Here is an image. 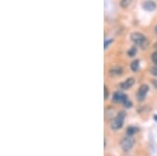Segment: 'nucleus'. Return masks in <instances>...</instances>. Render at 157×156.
Returning <instances> with one entry per match:
<instances>
[{
	"instance_id": "f257e3e1",
	"label": "nucleus",
	"mask_w": 157,
	"mask_h": 156,
	"mask_svg": "<svg viewBox=\"0 0 157 156\" xmlns=\"http://www.w3.org/2000/svg\"><path fill=\"white\" fill-rule=\"evenodd\" d=\"M130 38H131V40L134 42L135 45L140 46L143 49H145L149 46L148 39H147L143 34H140V32H132Z\"/></svg>"
},
{
	"instance_id": "f03ea898",
	"label": "nucleus",
	"mask_w": 157,
	"mask_h": 156,
	"mask_svg": "<svg viewBox=\"0 0 157 156\" xmlns=\"http://www.w3.org/2000/svg\"><path fill=\"white\" fill-rule=\"evenodd\" d=\"M125 117H126V113L124 111H120L116 114V116L112 119V122H111V129L114 131L116 130H120V128L122 127L124 125V121H125Z\"/></svg>"
},
{
	"instance_id": "7ed1b4c3",
	"label": "nucleus",
	"mask_w": 157,
	"mask_h": 156,
	"mask_svg": "<svg viewBox=\"0 0 157 156\" xmlns=\"http://www.w3.org/2000/svg\"><path fill=\"white\" fill-rule=\"evenodd\" d=\"M113 101L115 103H120V104H124L126 107L130 108L132 106V103L130 102V100L128 99V97L126 95L125 93H122L120 91H116L114 92L113 94Z\"/></svg>"
},
{
	"instance_id": "20e7f679",
	"label": "nucleus",
	"mask_w": 157,
	"mask_h": 156,
	"mask_svg": "<svg viewBox=\"0 0 157 156\" xmlns=\"http://www.w3.org/2000/svg\"><path fill=\"white\" fill-rule=\"evenodd\" d=\"M134 144H135V142H134L133 137L132 136H126V137H124L122 139V142H120V146H122V149L124 150V151L128 152L130 151V150L133 148Z\"/></svg>"
},
{
	"instance_id": "39448f33",
	"label": "nucleus",
	"mask_w": 157,
	"mask_h": 156,
	"mask_svg": "<svg viewBox=\"0 0 157 156\" xmlns=\"http://www.w3.org/2000/svg\"><path fill=\"white\" fill-rule=\"evenodd\" d=\"M148 91H149L148 85H145V84L141 85L140 87L138 88V91H137V100H138L139 102L143 101V100L145 99V97H147V94H148Z\"/></svg>"
},
{
	"instance_id": "423d86ee",
	"label": "nucleus",
	"mask_w": 157,
	"mask_h": 156,
	"mask_svg": "<svg viewBox=\"0 0 157 156\" xmlns=\"http://www.w3.org/2000/svg\"><path fill=\"white\" fill-rule=\"evenodd\" d=\"M134 83H135V80H134L133 78L127 79L126 81H124V82L120 83V87L122 88V89H124V90L130 89V88H131L132 86L134 85Z\"/></svg>"
},
{
	"instance_id": "0eeeda50",
	"label": "nucleus",
	"mask_w": 157,
	"mask_h": 156,
	"mask_svg": "<svg viewBox=\"0 0 157 156\" xmlns=\"http://www.w3.org/2000/svg\"><path fill=\"white\" fill-rule=\"evenodd\" d=\"M143 9H145V11H154L155 9H156V4H155L153 1H147V2L143 3Z\"/></svg>"
},
{
	"instance_id": "6e6552de",
	"label": "nucleus",
	"mask_w": 157,
	"mask_h": 156,
	"mask_svg": "<svg viewBox=\"0 0 157 156\" xmlns=\"http://www.w3.org/2000/svg\"><path fill=\"white\" fill-rule=\"evenodd\" d=\"M109 74H110V76H122V69L120 67H114V68H111L109 70Z\"/></svg>"
},
{
	"instance_id": "1a4fd4ad",
	"label": "nucleus",
	"mask_w": 157,
	"mask_h": 156,
	"mask_svg": "<svg viewBox=\"0 0 157 156\" xmlns=\"http://www.w3.org/2000/svg\"><path fill=\"white\" fill-rule=\"evenodd\" d=\"M139 68V61L138 60H135L133 62L131 63V70L134 71V72H136Z\"/></svg>"
},
{
	"instance_id": "9d476101",
	"label": "nucleus",
	"mask_w": 157,
	"mask_h": 156,
	"mask_svg": "<svg viewBox=\"0 0 157 156\" xmlns=\"http://www.w3.org/2000/svg\"><path fill=\"white\" fill-rule=\"evenodd\" d=\"M137 132V129L135 128V127H129V128L127 129V135L128 136H132L134 135V134Z\"/></svg>"
},
{
	"instance_id": "9b49d317",
	"label": "nucleus",
	"mask_w": 157,
	"mask_h": 156,
	"mask_svg": "<svg viewBox=\"0 0 157 156\" xmlns=\"http://www.w3.org/2000/svg\"><path fill=\"white\" fill-rule=\"evenodd\" d=\"M131 2H132V0H122V1H120V6H122V9H127V7L131 4Z\"/></svg>"
},
{
	"instance_id": "f8f14e48",
	"label": "nucleus",
	"mask_w": 157,
	"mask_h": 156,
	"mask_svg": "<svg viewBox=\"0 0 157 156\" xmlns=\"http://www.w3.org/2000/svg\"><path fill=\"white\" fill-rule=\"evenodd\" d=\"M136 51H137V49H136V46H133L131 49H130L129 51H128V55L130 56V57H133L135 53H136Z\"/></svg>"
},
{
	"instance_id": "ddd939ff",
	"label": "nucleus",
	"mask_w": 157,
	"mask_h": 156,
	"mask_svg": "<svg viewBox=\"0 0 157 156\" xmlns=\"http://www.w3.org/2000/svg\"><path fill=\"white\" fill-rule=\"evenodd\" d=\"M151 59H152L153 63H154V64L157 66V53H152V57H151Z\"/></svg>"
},
{
	"instance_id": "4468645a",
	"label": "nucleus",
	"mask_w": 157,
	"mask_h": 156,
	"mask_svg": "<svg viewBox=\"0 0 157 156\" xmlns=\"http://www.w3.org/2000/svg\"><path fill=\"white\" fill-rule=\"evenodd\" d=\"M104 91H105V100H108V98H109V90H108V88H107V86H105Z\"/></svg>"
},
{
	"instance_id": "2eb2a0df",
	"label": "nucleus",
	"mask_w": 157,
	"mask_h": 156,
	"mask_svg": "<svg viewBox=\"0 0 157 156\" xmlns=\"http://www.w3.org/2000/svg\"><path fill=\"white\" fill-rule=\"evenodd\" d=\"M151 74H153V76L157 77V66L153 67V68H152V69H151Z\"/></svg>"
},
{
	"instance_id": "dca6fc26",
	"label": "nucleus",
	"mask_w": 157,
	"mask_h": 156,
	"mask_svg": "<svg viewBox=\"0 0 157 156\" xmlns=\"http://www.w3.org/2000/svg\"><path fill=\"white\" fill-rule=\"evenodd\" d=\"M112 41H113V40H112V39H109V40H107V41L105 42V49H107V48H108L109 44H111V43H112Z\"/></svg>"
},
{
	"instance_id": "f3484780",
	"label": "nucleus",
	"mask_w": 157,
	"mask_h": 156,
	"mask_svg": "<svg viewBox=\"0 0 157 156\" xmlns=\"http://www.w3.org/2000/svg\"><path fill=\"white\" fill-rule=\"evenodd\" d=\"M154 47H155V48H157V42H156V43H155V45H154Z\"/></svg>"
},
{
	"instance_id": "a211bd4d",
	"label": "nucleus",
	"mask_w": 157,
	"mask_h": 156,
	"mask_svg": "<svg viewBox=\"0 0 157 156\" xmlns=\"http://www.w3.org/2000/svg\"><path fill=\"white\" fill-rule=\"evenodd\" d=\"M155 32H156V35H157V26L155 27Z\"/></svg>"
},
{
	"instance_id": "6ab92c4d",
	"label": "nucleus",
	"mask_w": 157,
	"mask_h": 156,
	"mask_svg": "<svg viewBox=\"0 0 157 156\" xmlns=\"http://www.w3.org/2000/svg\"><path fill=\"white\" fill-rule=\"evenodd\" d=\"M155 119H156V121H157V116H155Z\"/></svg>"
}]
</instances>
